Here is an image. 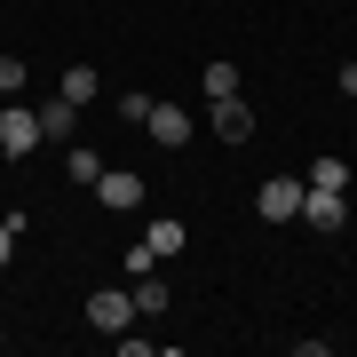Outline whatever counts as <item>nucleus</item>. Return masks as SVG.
<instances>
[{"label":"nucleus","mask_w":357,"mask_h":357,"mask_svg":"<svg viewBox=\"0 0 357 357\" xmlns=\"http://www.w3.org/2000/svg\"><path fill=\"white\" fill-rule=\"evenodd\" d=\"M32 151H40V112L8 103V112H0V159H32Z\"/></svg>","instance_id":"nucleus-1"},{"label":"nucleus","mask_w":357,"mask_h":357,"mask_svg":"<svg viewBox=\"0 0 357 357\" xmlns=\"http://www.w3.org/2000/svg\"><path fill=\"white\" fill-rule=\"evenodd\" d=\"M88 326H96V333H128V326H135V294H128V286L88 294Z\"/></svg>","instance_id":"nucleus-2"},{"label":"nucleus","mask_w":357,"mask_h":357,"mask_svg":"<svg viewBox=\"0 0 357 357\" xmlns=\"http://www.w3.org/2000/svg\"><path fill=\"white\" fill-rule=\"evenodd\" d=\"M255 215L262 222H294V215H302V175H270L255 191Z\"/></svg>","instance_id":"nucleus-3"},{"label":"nucleus","mask_w":357,"mask_h":357,"mask_svg":"<svg viewBox=\"0 0 357 357\" xmlns=\"http://www.w3.org/2000/svg\"><path fill=\"white\" fill-rule=\"evenodd\" d=\"M294 222H310L318 238H333V230L349 222V199H342V191H310V183H302V215H294Z\"/></svg>","instance_id":"nucleus-4"},{"label":"nucleus","mask_w":357,"mask_h":357,"mask_svg":"<svg viewBox=\"0 0 357 357\" xmlns=\"http://www.w3.org/2000/svg\"><path fill=\"white\" fill-rule=\"evenodd\" d=\"M206 119H215V135H222V143H246V135H255V103H246V96L206 103Z\"/></svg>","instance_id":"nucleus-5"},{"label":"nucleus","mask_w":357,"mask_h":357,"mask_svg":"<svg viewBox=\"0 0 357 357\" xmlns=\"http://www.w3.org/2000/svg\"><path fill=\"white\" fill-rule=\"evenodd\" d=\"M96 199L119 206V215H135V206H143V175H128V167H103V175H96Z\"/></svg>","instance_id":"nucleus-6"},{"label":"nucleus","mask_w":357,"mask_h":357,"mask_svg":"<svg viewBox=\"0 0 357 357\" xmlns=\"http://www.w3.org/2000/svg\"><path fill=\"white\" fill-rule=\"evenodd\" d=\"M143 128H151V143L183 151V143H191V112H183V103H151V119H143Z\"/></svg>","instance_id":"nucleus-7"},{"label":"nucleus","mask_w":357,"mask_h":357,"mask_svg":"<svg viewBox=\"0 0 357 357\" xmlns=\"http://www.w3.org/2000/svg\"><path fill=\"white\" fill-rule=\"evenodd\" d=\"M72 128H79V103H40V143H72Z\"/></svg>","instance_id":"nucleus-8"},{"label":"nucleus","mask_w":357,"mask_h":357,"mask_svg":"<svg viewBox=\"0 0 357 357\" xmlns=\"http://www.w3.org/2000/svg\"><path fill=\"white\" fill-rule=\"evenodd\" d=\"M199 88H206V103H222V96H238V88H246V72L230 64V56H215V64L199 72Z\"/></svg>","instance_id":"nucleus-9"},{"label":"nucleus","mask_w":357,"mask_h":357,"mask_svg":"<svg viewBox=\"0 0 357 357\" xmlns=\"http://www.w3.org/2000/svg\"><path fill=\"white\" fill-rule=\"evenodd\" d=\"M143 246H151V255H159V262H167V255H183V246H191V230H183V222H175V215H159V222H151V230H143Z\"/></svg>","instance_id":"nucleus-10"},{"label":"nucleus","mask_w":357,"mask_h":357,"mask_svg":"<svg viewBox=\"0 0 357 357\" xmlns=\"http://www.w3.org/2000/svg\"><path fill=\"white\" fill-rule=\"evenodd\" d=\"M167 302H175V294H167V278H159V270H143V278H135V318H159Z\"/></svg>","instance_id":"nucleus-11"},{"label":"nucleus","mask_w":357,"mask_h":357,"mask_svg":"<svg viewBox=\"0 0 357 357\" xmlns=\"http://www.w3.org/2000/svg\"><path fill=\"white\" fill-rule=\"evenodd\" d=\"M96 96H103V72L96 64H72L64 72V103H96Z\"/></svg>","instance_id":"nucleus-12"},{"label":"nucleus","mask_w":357,"mask_h":357,"mask_svg":"<svg viewBox=\"0 0 357 357\" xmlns=\"http://www.w3.org/2000/svg\"><path fill=\"white\" fill-rule=\"evenodd\" d=\"M302 183H310V191H349V159H318Z\"/></svg>","instance_id":"nucleus-13"},{"label":"nucleus","mask_w":357,"mask_h":357,"mask_svg":"<svg viewBox=\"0 0 357 357\" xmlns=\"http://www.w3.org/2000/svg\"><path fill=\"white\" fill-rule=\"evenodd\" d=\"M64 167H72V183H88V191H96V175H103V159L88 151V143H72V151H64Z\"/></svg>","instance_id":"nucleus-14"},{"label":"nucleus","mask_w":357,"mask_h":357,"mask_svg":"<svg viewBox=\"0 0 357 357\" xmlns=\"http://www.w3.org/2000/svg\"><path fill=\"white\" fill-rule=\"evenodd\" d=\"M24 79H32V72H24V56H0V96H16Z\"/></svg>","instance_id":"nucleus-15"},{"label":"nucleus","mask_w":357,"mask_h":357,"mask_svg":"<svg viewBox=\"0 0 357 357\" xmlns=\"http://www.w3.org/2000/svg\"><path fill=\"white\" fill-rule=\"evenodd\" d=\"M8 255H16V222L0 215V270H8Z\"/></svg>","instance_id":"nucleus-16"}]
</instances>
